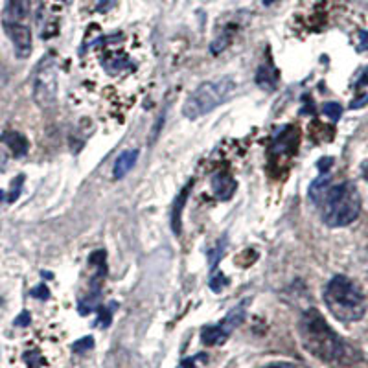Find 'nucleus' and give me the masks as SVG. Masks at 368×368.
Masks as SVG:
<instances>
[{
    "label": "nucleus",
    "instance_id": "nucleus-1",
    "mask_svg": "<svg viewBox=\"0 0 368 368\" xmlns=\"http://www.w3.org/2000/svg\"><path fill=\"white\" fill-rule=\"evenodd\" d=\"M302 344L315 358L326 363H339L348 355V346L343 339L330 328V324L317 309H308L299 324Z\"/></svg>",
    "mask_w": 368,
    "mask_h": 368
},
{
    "label": "nucleus",
    "instance_id": "nucleus-2",
    "mask_svg": "<svg viewBox=\"0 0 368 368\" xmlns=\"http://www.w3.org/2000/svg\"><path fill=\"white\" fill-rule=\"evenodd\" d=\"M324 302L330 313L341 323H358L367 311V302L361 289L344 274H337L324 289Z\"/></svg>",
    "mask_w": 368,
    "mask_h": 368
},
{
    "label": "nucleus",
    "instance_id": "nucleus-3",
    "mask_svg": "<svg viewBox=\"0 0 368 368\" xmlns=\"http://www.w3.org/2000/svg\"><path fill=\"white\" fill-rule=\"evenodd\" d=\"M323 219L328 227H348L361 214V195L353 183H341L328 188L323 201Z\"/></svg>",
    "mask_w": 368,
    "mask_h": 368
},
{
    "label": "nucleus",
    "instance_id": "nucleus-4",
    "mask_svg": "<svg viewBox=\"0 0 368 368\" xmlns=\"http://www.w3.org/2000/svg\"><path fill=\"white\" fill-rule=\"evenodd\" d=\"M234 90L236 83L229 76H223V78H218V80L206 81V83L199 85V87L190 94L186 104H184V116L190 120H195L199 118V116L208 115L210 111L218 109L219 105L229 101L230 96L234 94Z\"/></svg>",
    "mask_w": 368,
    "mask_h": 368
},
{
    "label": "nucleus",
    "instance_id": "nucleus-5",
    "mask_svg": "<svg viewBox=\"0 0 368 368\" xmlns=\"http://www.w3.org/2000/svg\"><path fill=\"white\" fill-rule=\"evenodd\" d=\"M2 28L10 37L17 57L26 59L31 54V30L28 24L26 0H6L2 11Z\"/></svg>",
    "mask_w": 368,
    "mask_h": 368
},
{
    "label": "nucleus",
    "instance_id": "nucleus-6",
    "mask_svg": "<svg viewBox=\"0 0 368 368\" xmlns=\"http://www.w3.org/2000/svg\"><path fill=\"white\" fill-rule=\"evenodd\" d=\"M245 309H247V304L241 302L234 309H230L227 317L219 324H215V326H204L201 330V341L206 346H219V344L227 343L230 334L245 320Z\"/></svg>",
    "mask_w": 368,
    "mask_h": 368
},
{
    "label": "nucleus",
    "instance_id": "nucleus-7",
    "mask_svg": "<svg viewBox=\"0 0 368 368\" xmlns=\"http://www.w3.org/2000/svg\"><path fill=\"white\" fill-rule=\"evenodd\" d=\"M55 96H57V74L54 63L46 57L35 76L34 98L41 107H50L55 101Z\"/></svg>",
    "mask_w": 368,
    "mask_h": 368
},
{
    "label": "nucleus",
    "instance_id": "nucleus-8",
    "mask_svg": "<svg viewBox=\"0 0 368 368\" xmlns=\"http://www.w3.org/2000/svg\"><path fill=\"white\" fill-rule=\"evenodd\" d=\"M236 181L234 177L227 171H219L212 179V190H214V195L219 201H229L236 192Z\"/></svg>",
    "mask_w": 368,
    "mask_h": 368
},
{
    "label": "nucleus",
    "instance_id": "nucleus-9",
    "mask_svg": "<svg viewBox=\"0 0 368 368\" xmlns=\"http://www.w3.org/2000/svg\"><path fill=\"white\" fill-rule=\"evenodd\" d=\"M297 146H299V131L293 129V127H288L282 133L278 134V139L274 140L273 150L276 155H284L289 157L297 151Z\"/></svg>",
    "mask_w": 368,
    "mask_h": 368
},
{
    "label": "nucleus",
    "instance_id": "nucleus-10",
    "mask_svg": "<svg viewBox=\"0 0 368 368\" xmlns=\"http://www.w3.org/2000/svg\"><path fill=\"white\" fill-rule=\"evenodd\" d=\"M0 140H2V144H4L6 148L11 151V155L17 157V159H19V157H24V155L28 153V148H30L24 134L17 133V131H4L2 136H0Z\"/></svg>",
    "mask_w": 368,
    "mask_h": 368
},
{
    "label": "nucleus",
    "instance_id": "nucleus-11",
    "mask_svg": "<svg viewBox=\"0 0 368 368\" xmlns=\"http://www.w3.org/2000/svg\"><path fill=\"white\" fill-rule=\"evenodd\" d=\"M190 190H192V183L186 184V188L181 190V194L175 197L174 206H171V219H169V223H171V230H174L175 234H181V229H183V223H181V215H183V208L184 204H186V199H188Z\"/></svg>",
    "mask_w": 368,
    "mask_h": 368
},
{
    "label": "nucleus",
    "instance_id": "nucleus-12",
    "mask_svg": "<svg viewBox=\"0 0 368 368\" xmlns=\"http://www.w3.org/2000/svg\"><path fill=\"white\" fill-rule=\"evenodd\" d=\"M136 160H139V150H129L124 151V153L120 155L118 159L115 162V177L116 179H122L125 175L129 174L131 169L134 168L136 164Z\"/></svg>",
    "mask_w": 368,
    "mask_h": 368
},
{
    "label": "nucleus",
    "instance_id": "nucleus-13",
    "mask_svg": "<svg viewBox=\"0 0 368 368\" xmlns=\"http://www.w3.org/2000/svg\"><path fill=\"white\" fill-rule=\"evenodd\" d=\"M276 80H278V76H276V70L274 66L271 65H264L258 69V74H256V83L265 90H273L276 87Z\"/></svg>",
    "mask_w": 368,
    "mask_h": 368
},
{
    "label": "nucleus",
    "instance_id": "nucleus-14",
    "mask_svg": "<svg viewBox=\"0 0 368 368\" xmlns=\"http://www.w3.org/2000/svg\"><path fill=\"white\" fill-rule=\"evenodd\" d=\"M328 184H330V171L328 174H320L317 181H313L311 188H309V197L315 201V203H320L324 197V194L328 192Z\"/></svg>",
    "mask_w": 368,
    "mask_h": 368
},
{
    "label": "nucleus",
    "instance_id": "nucleus-15",
    "mask_svg": "<svg viewBox=\"0 0 368 368\" xmlns=\"http://www.w3.org/2000/svg\"><path fill=\"white\" fill-rule=\"evenodd\" d=\"M116 309V304H109V306H100L96 309L98 311V320H96V326H101V328H107L113 320V311Z\"/></svg>",
    "mask_w": 368,
    "mask_h": 368
},
{
    "label": "nucleus",
    "instance_id": "nucleus-16",
    "mask_svg": "<svg viewBox=\"0 0 368 368\" xmlns=\"http://www.w3.org/2000/svg\"><path fill=\"white\" fill-rule=\"evenodd\" d=\"M323 113L328 116L332 122H337V120L343 116V107L339 104H335V101H328V104L323 105Z\"/></svg>",
    "mask_w": 368,
    "mask_h": 368
},
{
    "label": "nucleus",
    "instance_id": "nucleus-17",
    "mask_svg": "<svg viewBox=\"0 0 368 368\" xmlns=\"http://www.w3.org/2000/svg\"><path fill=\"white\" fill-rule=\"evenodd\" d=\"M92 348H94V339L90 337V335H87V337L80 339V341H76V343L72 344V350H74L76 353L89 352V350Z\"/></svg>",
    "mask_w": 368,
    "mask_h": 368
},
{
    "label": "nucleus",
    "instance_id": "nucleus-18",
    "mask_svg": "<svg viewBox=\"0 0 368 368\" xmlns=\"http://www.w3.org/2000/svg\"><path fill=\"white\" fill-rule=\"evenodd\" d=\"M22 184H24V175H19V177L13 179V183H11V192L8 194V203L17 201V197L20 195V190H22Z\"/></svg>",
    "mask_w": 368,
    "mask_h": 368
},
{
    "label": "nucleus",
    "instance_id": "nucleus-19",
    "mask_svg": "<svg viewBox=\"0 0 368 368\" xmlns=\"http://www.w3.org/2000/svg\"><path fill=\"white\" fill-rule=\"evenodd\" d=\"M230 45V35L229 34H223L221 35V37H218V39L214 41V43H212V46H210V50H212V54L214 55H218V54H221V52L225 50V48H227V46Z\"/></svg>",
    "mask_w": 368,
    "mask_h": 368
},
{
    "label": "nucleus",
    "instance_id": "nucleus-20",
    "mask_svg": "<svg viewBox=\"0 0 368 368\" xmlns=\"http://www.w3.org/2000/svg\"><path fill=\"white\" fill-rule=\"evenodd\" d=\"M22 361H24V365L28 368H41V365H43L39 352H26L22 355Z\"/></svg>",
    "mask_w": 368,
    "mask_h": 368
},
{
    "label": "nucleus",
    "instance_id": "nucleus-21",
    "mask_svg": "<svg viewBox=\"0 0 368 368\" xmlns=\"http://www.w3.org/2000/svg\"><path fill=\"white\" fill-rule=\"evenodd\" d=\"M229 284H230V280L227 278V276H223L221 273H218L214 278L210 280V288H212V291H215V293H219L225 285H229Z\"/></svg>",
    "mask_w": 368,
    "mask_h": 368
},
{
    "label": "nucleus",
    "instance_id": "nucleus-22",
    "mask_svg": "<svg viewBox=\"0 0 368 368\" xmlns=\"http://www.w3.org/2000/svg\"><path fill=\"white\" fill-rule=\"evenodd\" d=\"M367 85H368V66H365V69L358 74V78L353 80L352 87L353 89H361V87H367Z\"/></svg>",
    "mask_w": 368,
    "mask_h": 368
},
{
    "label": "nucleus",
    "instance_id": "nucleus-23",
    "mask_svg": "<svg viewBox=\"0 0 368 368\" xmlns=\"http://www.w3.org/2000/svg\"><path fill=\"white\" fill-rule=\"evenodd\" d=\"M31 297H34V299H39V300H48V297H50V291H48L46 285H37V288L31 291Z\"/></svg>",
    "mask_w": 368,
    "mask_h": 368
},
{
    "label": "nucleus",
    "instance_id": "nucleus-24",
    "mask_svg": "<svg viewBox=\"0 0 368 368\" xmlns=\"http://www.w3.org/2000/svg\"><path fill=\"white\" fill-rule=\"evenodd\" d=\"M332 166H334V157H324V159H320L317 162V168L320 174H328Z\"/></svg>",
    "mask_w": 368,
    "mask_h": 368
},
{
    "label": "nucleus",
    "instance_id": "nucleus-25",
    "mask_svg": "<svg viewBox=\"0 0 368 368\" xmlns=\"http://www.w3.org/2000/svg\"><path fill=\"white\" fill-rule=\"evenodd\" d=\"M203 358H206V355H195V358H188V359H184V361H181V365H179V368H195V363H197V361H199V359H203Z\"/></svg>",
    "mask_w": 368,
    "mask_h": 368
},
{
    "label": "nucleus",
    "instance_id": "nucleus-26",
    "mask_svg": "<svg viewBox=\"0 0 368 368\" xmlns=\"http://www.w3.org/2000/svg\"><path fill=\"white\" fill-rule=\"evenodd\" d=\"M359 52H367L368 50V31H359V45H358Z\"/></svg>",
    "mask_w": 368,
    "mask_h": 368
},
{
    "label": "nucleus",
    "instance_id": "nucleus-27",
    "mask_svg": "<svg viewBox=\"0 0 368 368\" xmlns=\"http://www.w3.org/2000/svg\"><path fill=\"white\" fill-rule=\"evenodd\" d=\"M116 0H98V11H101V13H105V11H109L113 6H115Z\"/></svg>",
    "mask_w": 368,
    "mask_h": 368
},
{
    "label": "nucleus",
    "instance_id": "nucleus-28",
    "mask_svg": "<svg viewBox=\"0 0 368 368\" xmlns=\"http://www.w3.org/2000/svg\"><path fill=\"white\" fill-rule=\"evenodd\" d=\"M28 324H30V313H28V311H22V313L15 318V326H28Z\"/></svg>",
    "mask_w": 368,
    "mask_h": 368
},
{
    "label": "nucleus",
    "instance_id": "nucleus-29",
    "mask_svg": "<svg viewBox=\"0 0 368 368\" xmlns=\"http://www.w3.org/2000/svg\"><path fill=\"white\" fill-rule=\"evenodd\" d=\"M367 104H368V96L363 94V96H359V100L350 104V109H359V107H363V105H367Z\"/></svg>",
    "mask_w": 368,
    "mask_h": 368
},
{
    "label": "nucleus",
    "instance_id": "nucleus-30",
    "mask_svg": "<svg viewBox=\"0 0 368 368\" xmlns=\"http://www.w3.org/2000/svg\"><path fill=\"white\" fill-rule=\"evenodd\" d=\"M264 368H297V367L291 363H273V365H267V367Z\"/></svg>",
    "mask_w": 368,
    "mask_h": 368
},
{
    "label": "nucleus",
    "instance_id": "nucleus-31",
    "mask_svg": "<svg viewBox=\"0 0 368 368\" xmlns=\"http://www.w3.org/2000/svg\"><path fill=\"white\" fill-rule=\"evenodd\" d=\"M361 174H363V179L368 183V159L361 162Z\"/></svg>",
    "mask_w": 368,
    "mask_h": 368
},
{
    "label": "nucleus",
    "instance_id": "nucleus-32",
    "mask_svg": "<svg viewBox=\"0 0 368 368\" xmlns=\"http://www.w3.org/2000/svg\"><path fill=\"white\" fill-rule=\"evenodd\" d=\"M4 199V192H2V190H0V201Z\"/></svg>",
    "mask_w": 368,
    "mask_h": 368
}]
</instances>
